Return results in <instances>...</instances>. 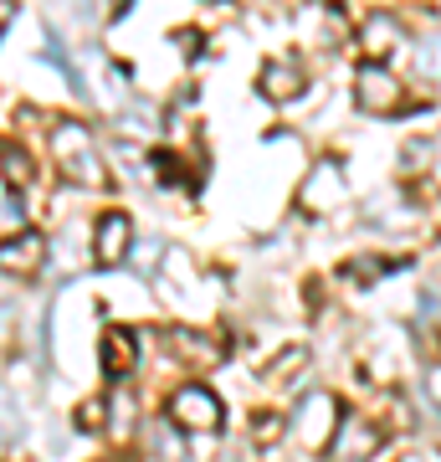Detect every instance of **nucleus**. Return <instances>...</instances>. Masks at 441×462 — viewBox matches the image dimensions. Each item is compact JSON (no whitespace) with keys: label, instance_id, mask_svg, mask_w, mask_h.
Segmentation results:
<instances>
[{"label":"nucleus","instance_id":"12","mask_svg":"<svg viewBox=\"0 0 441 462\" xmlns=\"http://www.w3.org/2000/svg\"><path fill=\"white\" fill-rule=\"evenodd\" d=\"M0 175H5V185H11V190H26V185H32V175H36L32 154H26L21 144H0Z\"/></svg>","mask_w":441,"mask_h":462},{"label":"nucleus","instance_id":"11","mask_svg":"<svg viewBox=\"0 0 441 462\" xmlns=\"http://www.w3.org/2000/svg\"><path fill=\"white\" fill-rule=\"evenodd\" d=\"M133 334L129 329H108L103 334V375L108 380H124L133 370Z\"/></svg>","mask_w":441,"mask_h":462},{"label":"nucleus","instance_id":"17","mask_svg":"<svg viewBox=\"0 0 441 462\" xmlns=\"http://www.w3.org/2000/svg\"><path fill=\"white\" fill-rule=\"evenodd\" d=\"M0 427H5V437H21V421H16V406H11V396H0Z\"/></svg>","mask_w":441,"mask_h":462},{"label":"nucleus","instance_id":"1","mask_svg":"<svg viewBox=\"0 0 441 462\" xmlns=\"http://www.w3.org/2000/svg\"><path fill=\"white\" fill-rule=\"evenodd\" d=\"M51 149H57V160H62L67 180L87 185V190H103V185H108V170H103L98 149H93L87 124H57V129H51Z\"/></svg>","mask_w":441,"mask_h":462},{"label":"nucleus","instance_id":"13","mask_svg":"<svg viewBox=\"0 0 441 462\" xmlns=\"http://www.w3.org/2000/svg\"><path fill=\"white\" fill-rule=\"evenodd\" d=\"M175 345L185 349V360H196V365H206V370H211V365L221 360V349H216L211 339H200V334H185V329H180V334H175Z\"/></svg>","mask_w":441,"mask_h":462},{"label":"nucleus","instance_id":"5","mask_svg":"<svg viewBox=\"0 0 441 462\" xmlns=\"http://www.w3.org/2000/svg\"><path fill=\"white\" fill-rule=\"evenodd\" d=\"M380 452V437L370 421H339L334 427V437H328V462H370Z\"/></svg>","mask_w":441,"mask_h":462},{"label":"nucleus","instance_id":"15","mask_svg":"<svg viewBox=\"0 0 441 462\" xmlns=\"http://www.w3.org/2000/svg\"><path fill=\"white\" fill-rule=\"evenodd\" d=\"M349 273H354L360 282H375L380 273H385V263H375V257H360V263H349Z\"/></svg>","mask_w":441,"mask_h":462},{"label":"nucleus","instance_id":"9","mask_svg":"<svg viewBox=\"0 0 441 462\" xmlns=\"http://www.w3.org/2000/svg\"><path fill=\"white\" fill-rule=\"evenodd\" d=\"M257 88L272 103H293L298 93L308 88V72H303L298 62H267V67H262V78H257Z\"/></svg>","mask_w":441,"mask_h":462},{"label":"nucleus","instance_id":"8","mask_svg":"<svg viewBox=\"0 0 441 462\" xmlns=\"http://www.w3.org/2000/svg\"><path fill=\"white\" fill-rule=\"evenodd\" d=\"M41 257H47L41 231H16V236H5V242H0V273H16V278H26V273H36V267H41Z\"/></svg>","mask_w":441,"mask_h":462},{"label":"nucleus","instance_id":"19","mask_svg":"<svg viewBox=\"0 0 441 462\" xmlns=\"http://www.w3.org/2000/svg\"><path fill=\"white\" fill-rule=\"evenodd\" d=\"M16 21V0H0V36H5V26Z\"/></svg>","mask_w":441,"mask_h":462},{"label":"nucleus","instance_id":"6","mask_svg":"<svg viewBox=\"0 0 441 462\" xmlns=\"http://www.w3.org/2000/svg\"><path fill=\"white\" fill-rule=\"evenodd\" d=\"M303 206L318 211V216L344 206V165L339 160H318V165H313V175L303 180Z\"/></svg>","mask_w":441,"mask_h":462},{"label":"nucleus","instance_id":"10","mask_svg":"<svg viewBox=\"0 0 441 462\" xmlns=\"http://www.w3.org/2000/svg\"><path fill=\"white\" fill-rule=\"evenodd\" d=\"M395 42H400V26H395V16H385V11H375V16L360 26V47L370 62H380L385 51H395Z\"/></svg>","mask_w":441,"mask_h":462},{"label":"nucleus","instance_id":"20","mask_svg":"<svg viewBox=\"0 0 441 462\" xmlns=\"http://www.w3.org/2000/svg\"><path fill=\"white\" fill-rule=\"evenodd\" d=\"M124 5H129V0H114V16H118V11H124Z\"/></svg>","mask_w":441,"mask_h":462},{"label":"nucleus","instance_id":"4","mask_svg":"<svg viewBox=\"0 0 441 462\" xmlns=\"http://www.w3.org/2000/svg\"><path fill=\"white\" fill-rule=\"evenodd\" d=\"M334 427H339V406H334V396H308L303 406H298V416H293V437L298 442H308V447H328Z\"/></svg>","mask_w":441,"mask_h":462},{"label":"nucleus","instance_id":"16","mask_svg":"<svg viewBox=\"0 0 441 462\" xmlns=\"http://www.w3.org/2000/svg\"><path fill=\"white\" fill-rule=\"evenodd\" d=\"M298 365H303V349H288V355H282V365L278 370H267V380H288L298 370Z\"/></svg>","mask_w":441,"mask_h":462},{"label":"nucleus","instance_id":"7","mask_svg":"<svg viewBox=\"0 0 441 462\" xmlns=\"http://www.w3.org/2000/svg\"><path fill=\"white\" fill-rule=\"evenodd\" d=\"M129 247H133V226H129V216H118V211H108L93 226V257H98L103 267H118L124 257H129Z\"/></svg>","mask_w":441,"mask_h":462},{"label":"nucleus","instance_id":"2","mask_svg":"<svg viewBox=\"0 0 441 462\" xmlns=\"http://www.w3.org/2000/svg\"><path fill=\"white\" fill-rule=\"evenodd\" d=\"M170 421L180 431H216L221 427V401L206 391V385H180L170 396Z\"/></svg>","mask_w":441,"mask_h":462},{"label":"nucleus","instance_id":"3","mask_svg":"<svg viewBox=\"0 0 441 462\" xmlns=\"http://www.w3.org/2000/svg\"><path fill=\"white\" fill-rule=\"evenodd\" d=\"M354 103H360L364 114H395L400 108V83H395V72H385L380 62H364L354 72Z\"/></svg>","mask_w":441,"mask_h":462},{"label":"nucleus","instance_id":"18","mask_svg":"<svg viewBox=\"0 0 441 462\" xmlns=\"http://www.w3.org/2000/svg\"><path fill=\"white\" fill-rule=\"evenodd\" d=\"M78 421H82V427H98V421H103V406H98V401H87V406L78 411Z\"/></svg>","mask_w":441,"mask_h":462},{"label":"nucleus","instance_id":"14","mask_svg":"<svg viewBox=\"0 0 441 462\" xmlns=\"http://www.w3.org/2000/svg\"><path fill=\"white\" fill-rule=\"evenodd\" d=\"M416 57H421V72L426 78H441V36H421V47H416Z\"/></svg>","mask_w":441,"mask_h":462}]
</instances>
